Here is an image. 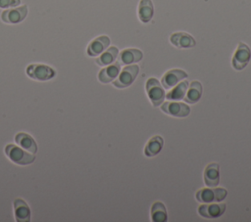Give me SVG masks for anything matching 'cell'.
Wrapping results in <instances>:
<instances>
[{"label":"cell","instance_id":"cell-15","mask_svg":"<svg viewBox=\"0 0 251 222\" xmlns=\"http://www.w3.org/2000/svg\"><path fill=\"white\" fill-rule=\"evenodd\" d=\"M15 141L19 147L27 151L30 154H36L37 152V144L35 140L27 133L20 132L15 136Z\"/></svg>","mask_w":251,"mask_h":222},{"label":"cell","instance_id":"cell-23","mask_svg":"<svg viewBox=\"0 0 251 222\" xmlns=\"http://www.w3.org/2000/svg\"><path fill=\"white\" fill-rule=\"evenodd\" d=\"M167 210L161 201H156L151 206V220L154 222L167 221Z\"/></svg>","mask_w":251,"mask_h":222},{"label":"cell","instance_id":"cell-10","mask_svg":"<svg viewBox=\"0 0 251 222\" xmlns=\"http://www.w3.org/2000/svg\"><path fill=\"white\" fill-rule=\"evenodd\" d=\"M186 77H187V73L182 69H179V68L170 69L163 75L161 84L165 89H170Z\"/></svg>","mask_w":251,"mask_h":222},{"label":"cell","instance_id":"cell-9","mask_svg":"<svg viewBox=\"0 0 251 222\" xmlns=\"http://www.w3.org/2000/svg\"><path fill=\"white\" fill-rule=\"evenodd\" d=\"M226 211V204L224 202L202 204L198 207V213L204 218H218Z\"/></svg>","mask_w":251,"mask_h":222},{"label":"cell","instance_id":"cell-11","mask_svg":"<svg viewBox=\"0 0 251 222\" xmlns=\"http://www.w3.org/2000/svg\"><path fill=\"white\" fill-rule=\"evenodd\" d=\"M110 45V38L106 35H101L93 39L87 47V55L95 57L103 53Z\"/></svg>","mask_w":251,"mask_h":222},{"label":"cell","instance_id":"cell-22","mask_svg":"<svg viewBox=\"0 0 251 222\" xmlns=\"http://www.w3.org/2000/svg\"><path fill=\"white\" fill-rule=\"evenodd\" d=\"M188 85H189V83L187 80L181 81L175 88H173L170 92H168L167 95H165V97L171 101L182 100L186 94Z\"/></svg>","mask_w":251,"mask_h":222},{"label":"cell","instance_id":"cell-12","mask_svg":"<svg viewBox=\"0 0 251 222\" xmlns=\"http://www.w3.org/2000/svg\"><path fill=\"white\" fill-rule=\"evenodd\" d=\"M171 43L180 49L192 48L196 45L195 39L186 32H175L170 37Z\"/></svg>","mask_w":251,"mask_h":222},{"label":"cell","instance_id":"cell-24","mask_svg":"<svg viewBox=\"0 0 251 222\" xmlns=\"http://www.w3.org/2000/svg\"><path fill=\"white\" fill-rule=\"evenodd\" d=\"M21 0H0V8H9L19 6Z\"/></svg>","mask_w":251,"mask_h":222},{"label":"cell","instance_id":"cell-3","mask_svg":"<svg viewBox=\"0 0 251 222\" xmlns=\"http://www.w3.org/2000/svg\"><path fill=\"white\" fill-rule=\"evenodd\" d=\"M139 72V67L137 65H128L125 67L120 72L116 80H114L113 85L117 88H126L132 84Z\"/></svg>","mask_w":251,"mask_h":222},{"label":"cell","instance_id":"cell-2","mask_svg":"<svg viewBox=\"0 0 251 222\" xmlns=\"http://www.w3.org/2000/svg\"><path fill=\"white\" fill-rule=\"evenodd\" d=\"M26 74L37 81H47L56 75V71L49 66L32 64L26 67Z\"/></svg>","mask_w":251,"mask_h":222},{"label":"cell","instance_id":"cell-14","mask_svg":"<svg viewBox=\"0 0 251 222\" xmlns=\"http://www.w3.org/2000/svg\"><path fill=\"white\" fill-rule=\"evenodd\" d=\"M14 213L15 218L18 222H28L30 221V209L27 203L22 199H16L14 200Z\"/></svg>","mask_w":251,"mask_h":222},{"label":"cell","instance_id":"cell-19","mask_svg":"<svg viewBox=\"0 0 251 222\" xmlns=\"http://www.w3.org/2000/svg\"><path fill=\"white\" fill-rule=\"evenodd\" d=\"M154 15V6L151 0H140L138 6V17L139 20L147 23L151 21Z\"/></svg>","mask_w":251,"mask_h":222},{"label":"cell","instance_id":"cell-17","mask_svg":"<svg viewBox=\"0 0 251 222\" xmlns=\"http://www.w3.org/2000/svg\"><path fill=\"white\" fill-rule=\"evenodd\" d=\"M121 70V65L119 62H115L114 64H111L110 66L106 67L105 68H102L98 73V79L101 83H109L113 81L120 73Z\"/></svg>","mask_w":251,"mask_h":222},{"label":"cell","instance_id":"cell-6","mask_svg":"<svg viewBox=\"0 0 251 222\" xmlns=\"http://www.w3.org/2000/svg\"><path fill=\"white\" fill-rule=\"evenodd\" d=\"M250 58H251V51L249 46L243 42H240L231 60L233 68L236 70H242L248 65Z\"/></svg>","mask_w":251,"mask_h":222},{"label":"cell","instance_id":"cell-8","mask_svg":"<svg viewBox=\"0 0 251 222\" xmlns=\"http://www.w3.org/2000/svg\"><path fill=\"white\" fill-rule=\"evenodd\" d=\"M27 15V6L24 5L17 8L8 9L2 12L1 20L6 23H19L23 22Z\"/></svg>","mask_w":251,"mask_h":222},{"label":"cell","instance_id":"cell-7","mask_svg":"<svg viewBox=\"0 0 251 222\" xmlns=\"http://www.w3.org/2000/svg\"><path fill=\"white\" fill-rule=\"evenodd\" d=\"M161 110L172 116L175 117H185L190 112V108L181 102H165L161 106Z\"/></svg>","mask_w":251,"mask_h":222},{"label":"cell","instance_id":"cell-13","mask_svg":"<svg viewBox=\"0 0 251 222\" xmlns=\"http://www.w3.org/2000/svg\"><path fill=\"white\" fill-rule=\"evenodd\" d=\"M204 183L208 187H216L220 182V166L213 162L206 166L204 170Z\"/></svg>","mask_w":251,"mask_h":222},{"label":"cell","instance_id":"cell-20","mask_svg":"<svg viewBox=\"0 0 251 222\" xmlns=\"http://www.w3.org/2000/svg\"><path fill=\"white\" fill-rule=\"evenodd\" d=\"M163 144H164V140L161 136L159 135L153 136L152 138L149 139V141L147 142L144 148V155L149 157L158 155L163 148Z\"/></svg>","mask_w":251,"mask_h":222},{"label":"cell","instance_id":"cell-18","mask_svg":"<svg viewBox=\"0 0 251 222\" xmlns=\"http://www.w3.org/2000/svg\"><path fill=\"white\" fill-rule=\"evenodd\" d=\"M201 96H202V84L199 81L194 80L188 85L186 94L183 99L185 103L195 104L200 100Z\"/></svg>","mask_w":251,"mask_h":222},{"label":"cell","instance_id":"cell-4","mask_svg":"<svg viewBox=\"0 0 251 222\" xmlns=\"http://www.w3.org/2000/svg\"><path fill=\"white\" fill-rule=\"evenodd\" d=\"M146 92L151 104L154 107L157 108L161 106L165 98V91L158 79L151 77L146 81Z\"/></svg>","mask_w":251,"mask_h":222},{"label":"cell","instance_id":"cell-16","mask_svg":"<svg viewBox=\"0 0 251 222\" xmlns=\"http://www.w3.org/2000/svg\"><path fill=\"white\" fill-rule=\"evenodd\" d=\"M143 58V53L139 49L128 48L123 50L119 55V63L120 65H131L133 63H137L141 61Z\"/></svg>","mask_w":251,"mask_h":222},{"label":"cell","instance_id":"cell-5","mask_svg":"<svg viewBox=\"0 0 251 222\" xmlns=\"http://www.w3.org/2000/svg\"><path fill=\"white\" fill-rule=\"evenodd\" d=\"M227 195V191L224 188H203L196 192L195 198L200 202H214V201H222L226 199Z\"/></svg>","mask_w":251,"mask_h":222},{"label":"cell","instance_id":"cell-1","mask_svg":"<svg viewBox=\"0 0 251 222\" xmlns=\"http://www.w3.org/2000/svg\"><path fill=\"white\" fill-rule=\"evenodd\" d=\"M5 154L14 163L19 165H28L35 160L34 154L26 153L21 147L13 144L6 145Z\"/></svg>","mask_w":251,"mask_h":222},{"label":"cell","instance_id":"cell-21","mask_svg":"<svg viewBox=\"0 0 251 222\" xmlns=\"http://www.w3.org/2000/svg\"><path fill=\"white\" fill-rule=\"evenodd\" d=\"M118 55H119V50H118L117 47H115V46L109 47L105 52H103V53L95 60V63H96L98 66H101V67L111 65V64L117 59Z\"/></svg>","mask_w":251,"mask_h":222}]
</instances>
